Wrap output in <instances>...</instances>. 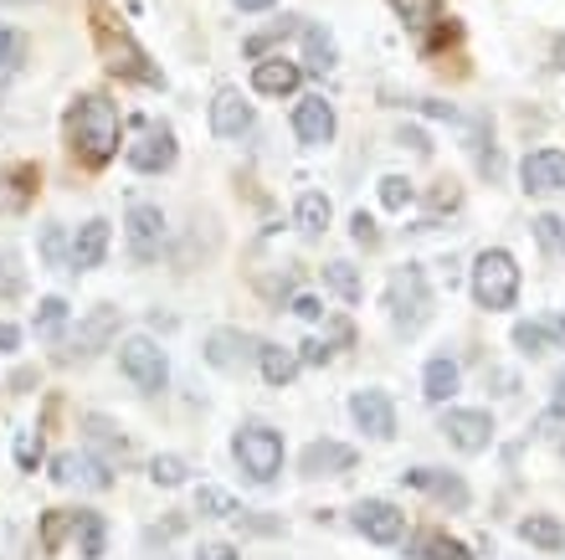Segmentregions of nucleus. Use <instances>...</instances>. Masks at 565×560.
<instances>
[{"instance_id":"nucleus-11","label":"nucleus","mask_w":565,"mask_h":560,"mask_svg":"<svg viewBox=\"0 0 565 560\" xmlns=\"http://www.w3.org/2000/svg\"><path fill=\"white\" fill-rule=\"evenodd\" d=\"M160 242H164V211L149 207V201H135L129 207V252H135V263H154Z\"/></svg>"},{"instance_id":"nucleus-26","label":"nucleus","mask_w":565,"mask_h":560,"mask_svg":"<svg viewBox=\"0 0 565 560\" xmlns=\"http://www.w3.org/2000/svg\"><path fill=\"white\" fill-rule=\"evenodd\" d=\"M329 216H334V207H329L324 191H303V196H298L294 222H298V232H303V236H319L329 226Z\"/></svg>"},{"instance_id":"nucleus-4","label":"nucleus","mask_w":565,"mask_h":560,"mask_svg":"<svg viewBox=\"0 0 565 560\" xmlns=\"http://www.w3.org/2000/svg\"><path fill=\"white\" fill-rule=\"evenodd\" d=\"M473 298H478V309H489V314L514 309V298H520V263H514L504 247L478 252V263H473Z\"/></svg>"},{"instance_id":"nucleus-37","label":"nucleus","mask_w":565,"mask_h":560,"mask_svg":"<svg viewBox=\"0 0 565 560\" xmlns=\"http://www.w3.org/2000/svg\"><path fill=\"white\" fill-rule=\"evenodd\" d=\"M412 201H417V186H412L406 176H386V180H381V207H386V211H406Z\"/></svg>"},{"instance_id":"nucleus-22","label":"nucleus","mask_w":565,"mask_h":560,"mask_svg":"<svg viewBox=\"0 0 565 560\" xmlns=\"http://www.w3.org/2000/svg\"><path fill=\"white\" fill-rule=\"evenodd\" d=\"M458 381H462V376H458V360H447V355H431L427 370H422V397L443 406V401L458 397Z\"/></svg>"},{"instance_id":"nucleus-24","label":"nucleus","mask_w":565,"mask_h":560,"mask_svg":"<svg viewBox=\"0 0 565 560\" xmlns=\"http://www.w3.org/2000/svg\"><path fill=\"white\" fill-rule=\"evenodd\" d=\"M104 252H108V222H88L73 242V267L77 273H88V267L104 263Z\"/></svg>"},{"instance_id":"nucleus-47","label":"nucleus","mask_w":565,"mask_h":560,"mask_svg":"<svg viewBox=\"0 0 565 560\" xmlns=\"http://www.w3.org/2000/svg\"><path fill=\"white\" fill-rule=\"evenodd\" d=\"M294 314H298V319H309V325H313V319H324V304H319V298H313V294H298V298H294Z\"/></svg>"},{"instance_id":"nucleus-3","label":"nucleus","mask_w":565,"mask_h":560,"mask_svg":"<svg viewBox=\"0 0 565 560\" xmlns=\"http://www.w3.org/2000/svg\"><path fill=\"white\" fill-rule=\"evenodd\" d=\"M386 309H391V325L402 329V335H417L422 325L431 319V283L417 263H406L391 273L386 283Z\"/></svg>"},{"instance_id":"nucleus-13","label":"nucleus","mask_w":565,"mask_h":560,"mask_svg":"<svg viewBox=\"0 0 565 560\" xmlns=\"http://www.w3.org/2000/svg\"><path fill=\"white\" fill-rule=\"evenodd\" d=\"M129 165H135L139 176H160L175 165V134L164 129V124H149L139 134V145H129Z\"/></svg>"},{"instance_id":"nucleus-48","label":"nucleus","mask_w":565,"mask_h":560,"mask_svg":"<svg viewBox=\"0 0 565 560\" xmlns=\"http://www.w3.org/2000/svg\"><path fill=\"white\" fill-rule=\"evenodd\" d=\"M195 560H242V556L232 546H201L195 550Z\"/></svg>"},{"instance_id":"nucleus-7","label":"nucleus","mask_w":565,"mask_h":560,"mask_svg":"<svg viewBox=\"0 0 565 560\" xmlns=\"http://www.w3.org/2000/svg\"><path fill=\"white\" fill-rule=\"evenodd\" d=\"M443 432L458 453H489L493 416L489 412H468V406H452V412H443Z\"/></svg>"},{"instance_id":"nucleus-32","label":"nucleus","mask_w":565,"mask_h":560,"mask_svg":"<svg viewBox=\"0 0 565 560\" xmlns=\"http://www.w3.org/2000/svg\"><path fill=\"white\" fill-rule=\"evenodd\" d=\"M324 283L329 288H334V294L344 298V304H355L360 298V273L350 263H344V257H334V263H324Z\"/></svg>"},{"instance_id":"nucleus-5","label":"nucleus","mask_w":565,"mask_h":560,"mask_svg":"<svg viewBox=\"0 0 565 560\" xmlns=\"http://www.w3.org/2000/svg\"><path fill=\"white\" fill-rule=\"evenodd\" d=\"M232 457L237 468L253 478V484H273L282 468V432H273L268 422H247V427L232 437Z\"/></svg>"},{"instance_id":"nucleus-27","label":"nucleus","mask_w":565,"mask_h":560,"mask_svg":"<svg viewBox=\"0 0 565 560\" xmlns=\"http://www.w3.org/2000/svg\"><path fill=\"white\" fill-rule=\"evenodd\" d=\"M108 546V525L98 509H77V556L83 560H104Z\"/></svg>"},{"instance_id":"nucleus-38","label":"nucleus","mask_w":565,"mask_h":560,"mask_svg":"<svg viewBox=\"0 0 565 560\" xmlns=\"http://www.w3.org/2000/svg\"><path fill=\"white\" fill-rule=\"evenodd\" d=\"M42 263H46V267L73 263V252H67V232H62L57 222H46V226H42Z\"/></svg>"},{"instance_id":"nucleus-14","label":"nucleus","mask_w":565,"mask_h":560,"mask_svg":"<svg viewBox=\"0 0 565 560\" xmlns=\"http://www.w3.org/2000/svg\"><path fill=\"white\" fill-rule=\"evenodd\" d=\"M520 180H524V191H535V196L565 191V149H535V155H524Z\"/></svg>"},{"instance_id":"nucleus-10","label":"nucleus","mask_w":565,"mask_h":560,"mask_svg":"<svg viewBox=\"0 0 565 560\" xmlns=\"http://www.w3.org/2000/svg\"><path fill=\"white\" fill-rule=\"evenodd\" d=\"M294 134H298V145H309V149H324L329 139H334V104H329L324 93H309V98H298V108H294Z\"/></svg>"},{"instance_id":"nucleus-44","label":"nucleus","mask_w":565,"mask_h":560,"mask_svg":"<svg viewBox=\"0 0 565 560\" xmlns=\"http://www.w3.org/2000/svg\"><path fill=\"white\" fill-rule=\"evenodd\" d=\"M350 236H355L360 247H381V226H375V216H365V211H355V222H350Z\"/></svg>"},{"instance_id":"nucleus-17","label":"nucleus","mask_w":565,"mask_h":560,"mask_svg":"<svg viewBox=\"0 0 565 560\" xmlns=\"http://www.w3.org/2000/svg\"><path fill=\"white\" fill-rule=\"evenodd\" d=\"M247 129H253V104H247L237 88H222L211 98V134L237 139V134H247Z\"/></svg>"},{"instance_id":"nucleus-20","label":"nucleus","mask_w":565,"mask_h":560,"mask_svg":"<svg viewBox=\"0 0 565 560\" xmlns=\"http://www.w3.org/2000/svg\"><path fill=\"white\" fill-rule=\"evenodd\" d=\"M298 83H303V67L288 57H263L253 67V88L268 93V98H282V93H294Z\"/></svg>"},{"instance_id":"nucleus-8","label":"nucleus","mask_w":565,"mask_h":560,"mask_svg":"<svg viewBox=\"0 0 565 560\" xmlns=\"http://www.w3.org/2000/svg\"><path fill=\"white\" fill-rule=\"evenodd\" d=\"M350 416H355L360 432L375 437V443H391V437H396V406H391V397L386 391H375V385L350 397Z\"/></svg>"},{"instance_id":"nucleus-34","label":"nucleus","mask_w":565,"mask_h":560,"mask_svg":"<svg viewBox=\"0 0 565 560\" xmlns=\"http://www.w3.org/2000/svg\"><path fill=\"white\" fill-rule=\"evenodd\" d=\"M67 530H77V515H73V509H52V515L42 519V550H46V556H52V550H62Z\"/></svg>"},{"instance_id":"nucleus-15","label":"nucleus","mask_w":565,"mask_h":560,"mask_svg":"<svg viewBox=\"0 0 565 560\" xmlns=\"http://www.w3.org/2000/svg\"><path fill=\"white\" fill-rule=\"evenodd\" d=\"M52 478H57V484H88V488L114 484L108 457H93V453H57L52 457Z\"/></svg>"},{"instance_id":"nucleus-29","label":"nucleus","mask_w":565,"mask_h":560,"mask_svg":"<svg viewBox=\"0 0 565 560\" xmlns=\"http://www.w3.org/2000/svg\"><path fill=\"white\" fill-rule=\"evenodd\" d=\"M520 540H530L540 550H561L565 530H561V519H551V515H530V519H520Z\"/></svg>"},{"instance_id":"nucleus-30","label":"nucleus","mask_w":565,"mask_h":560,"mask_svg":"<svg viewBox=\"0 0 565 560\" xmlns=\"http://www.w3.org/2000/svg\"><path fill=\"white\" fill-rule=\"evenodd\" d=\"M303 57H309L313 73H329L334 67V36L324 27H303Z\"/></svg>"},{"instance_id":"nucleus-35","label":"nucleus","mask_w":565,"mask_h":560,"mask_svg":"<svg viewBox=\"0 0 565 560\" xmlns=\"http://www.w3.org/2000/svg\"><path fill=\"white\" fill-rule=\"evenodd\" d=\"M26 62V36L15 27H0V77H11Z\"/></svg>"},{"instance_id":"nucleus-6","label":"nucleus","mask_w":565,"mask_h":560,"mask_svg":"<svg viewBox=\"0 0 565 560\" xmlns=\"http://www.w3.org/2000/svg\"><path fill=\"white\" fill-rule=\"evenodd\" d=\"M119 370L139 385V391H145V397L164 391V381H170V360H164V350L154 345V339H145V335H139V339H124Z\"/></svg>"},{"instance_id":"nucleus-1","label":"nucleus","mask_w":565,"mask_h":560,"mask_svg":"<svg viewBox=\"0 0 565 560\" xmlns=\"http://www.w3.org/2000/svg\"><path fill=\"white\" fill-rule=\"evenodd\" d=\"M67 139H73L83 165H108L119 155V108L108 104L104 93L77 98L73 114H67Z\"/></svg>"},{"instance_id":"nucleus-16","label":"nucleus","mask_w":565,"mask_h":560,"mask_svg":"<svg viewBox=\"0 0 565 560\" xmlns=\"http://www.w3.org/2000/svg\"><path fill=\"white\" fill-rule=\"evenodd\" d=\"M514 345H520V355H530V360H540V355H551V350H565V319L561 314H551V319H520V325H514Z\"/></svg>"},{"instance_id":"nucleus-31","label":"nucleus","mask_w":565,"mask_h":560,"mask_svg":"<svg viewBox=\"0 0 565 560\" xmlns=\"http://www.w3.org/2000/svg\"><path fill=\"white\" fill-rule=\"evenodd\" d=\"M195 515H201V519H237L242 509H237V499H232L226 488L206 484L201 494H195Z\"/></svg>"},{"instance_id":"nucleus-40","label":"nucleus","mask_w":565,"mask_h":560,"mask_svg":"<svg viewBox=\"0 0 565 560\" xmlns=\"http://www.w3.org/2000/svg\"><path fill=\"white\" fill-rule=\"evenodd\" d=\"M88 432H93V443H98V447H104V453H108V463H114V457H119V463H124V457H129V443H124L119 432L108 427L104 416H88Z\"/></svg>"},{"instance_id":"nucleus-49","label":"nucleus","mask_w":565,"mask_h":560,"mask_svg":"<svg viewBox=\"0 0 565 560\" xmlns=\"http://www.w3.org/2000/svg\"><path fill=\"white\" fill-rule=\"evenodd\" d=\"M15 345H21V329H15V325H6V319H0V355H6V350H15Z\"/></svg>"},{"instance_id":"nucleus-42","label":"nucleus","mask_w":565,"mask_h":560,"mask_svg":"<svg viewBox=\"0 0 565 560\" xmlns=\"http://www.w3.org/2000/svg\"><path fill=\"white\" fill-rule=\"evenodd\" d=\"M15 463L26 473H36V463H42V432H15Z\"/></svg>"},{"instance_id":"nucleus-36","label":"nucleus","mask_w":565,"mask_h":560,"mask_svg":"<svg viewBox=\"0 0 565 560\" xmlns=\"http://www.w3.org/2000/svg\"><path fill=\"white\" fill-rule=\"evenodd\" d=\"M294 31H298V15H282L278 27L257 31V36H247L242 46H247V57H268V46H273V42H282V36H294Z\"/></svg>"},{"instance_id":"nucleus-23","label":"nucleus","mask_w":565,"mask_h":560,"mask_svg":"<svg viewBox=\"0 0 565 560\" xmlns=\"http://www.w3.org/2000/svg\"><path fill=\"white\" fill-rule=\"evenodd\" d=\"M257 366H263V381L268 385H294L303 360L294 350H282V345H257Z\"/></svg>"},{"instance_id":"nucleus-43","label":"nucleus","mask_w":565,"mask_h":560,"mask_svg":"<svg viewBox=\"0 0 565 560\" xmlns=\"http://www.w3.org/2000/svg\"><path fill=\"white\" fill-rule=\"evenodd\" d=\"M555 422H565V366L555 370V381H551V412L540 416V432L555 427Z\"/></svg>"},{"instance_id":"nucleus-25","label":"nucleus","mask_w":565,"mask_h":560,"mask_svg":"<svg viewBox=\"0 0 565 560\" xmlns=\"http://www.w3.org/2000/svg\"><path fill=\"white\" fill-rule=\"evenodd\" d=\"M391 6H396L412 36H427V31L443 27V0H391Z\"/></svg>"},{"instance_id":"nucleus-46","label":"nucleus","mask_w":565,"mask_h":560,"mask_svg":"<svg viewBox=\"0 0 565 560\" xmlns=\"http://www.w3.org/2000/svg\"><path fill=\"white\" fill-rule=\"evenodd\" d=\"M21 294V273L11 267V257H0V298H15Z\"/></svg>"},{"instance_id":"nucleus-50","label":"nucleus","mask_w":565,"mask_h":560,"mask_svg":"<svg viewBox=\"0 0 565 560\" xmlns=\"http://www.w3.org/2000/svg\"><path fill=\"white\" fill-rule=\"evenodd\" d=\"M237 11H273V0H237Z\"/></svg>"},{"instance_id":"nucleus-2","label":"nucleus","mask_w":565,"mask_h":560,"mask_svg":"<svg viewBox=\"0 0 565 560\" xmlns=\"http://www.w3.org/2000/svg\"><path fill=\"white\" fill-rule=\"evenodd\" d=\"M93 36H98V52H104L108 73L135 77V83H160V67H149V57L135 46V36L114 21L108 6H93Z\"/></svg>"},{"instance_id":"nucleus-18","label":"nucleus","mask_w":565,"mask_h":560,"mask_svg":"<svg viewBox=\"0 0 565 560\" xmlns=\"http://www.w3.org/2000/svg\"><path fill=\"white\" fill-rule=\"evenodd\" d=\"M114 335H119V309L98 304V309H93L88 319L77 325L73 350H77V355H98V350H108V339H114ZM73 350H67V355H73ZM67 355H62V360H67Z\"/></svg>"},{"instance_id":"nucleus-12","label":"nucleus","mask_w":565,"mask_h":560,"mask_svg":"<svg viewBox=\"0 0 565 560\" xmlns=\"http://www.w3.org/2000/svg\"><path fill=\"white\" fill-rule=\"evenodd\" d=\"M402 478L412 488H422V494H431L437 504H447L452 515H462V509H468V499H473V494H468V484H462L458 473H447V468H406Z\"/></svg>"},{"instance_id":"nucleus-28","label":"nucleus","mask_w":565,"mask_h":560,"mask_svg":"<svg viewBox=\"0 0 565 560\" xmlns=\"http://www.w3.org/2000/svg\"><path fill=\"white\" fill-rule=\"evenodd\" d=\"M412 556L417 560H473V550L462 546V540H452V535H443V530H422L417 546H412Z\"/></svg>"},{"instance_id":"nucleus-41","label":"nucleus","mask_w":565,"mask_h":560,"mask_svg":"<svg viewBox=\"0 0 565 560\" xmlns=\"http://www.w3.org/2000/svg\"><path fill=\"white\" fill-rule=\"evenodd\" d=\"M149 478H154L160 488H180L185 484V463H180L175 453H160L154 463H149Z\"/></svg>"},{"instance_id":"nucleus-19","label":"nucleus","mask_w":565,"mask_h":560,"mask_svg":"<svg viewBox=\"0 0 565 560\" xmlns=\"http://www.w3.org/2000/svg\"><path fill=\"white\" fill-rule=\"evenodd\" d=\"M253 350H257V339L242 335V329H211L206 335V366H216V370H237Z\"/></svg>"},{"instance_id":"nucleus-9","label":"nucleus","mask_w":565,"mask_h":560,"mask_svg":"<svg viewBox=\"0 0 565 560\" xmlns=\"http://www.w3.org/2000/svg\"><path fill=\"white\" fill-rule=\"evenodd\" d=\"M355 530L365 535V540H375V546H396L406 535V515L386 499H360L355 504Z\"/></svg>"},{"instance_id":"nucleus-21","label":"nucleus","mask_w":565,"mask_h":560,"mask_svg":"<svg viewBox=\"0 0 565 560\" xmlns=\"http://www.w3.org/2000/svg\"><path fill=\"white\" fill-rule=\"evenodd\" d=\"M355 468V447L344 443H313L303 453V478H334V473H350Z\"/></svg>"},{"instance_id":"nucleus-45","label":"nucleus","mask_w":565,"mask_h":560,"mask_svg":"<svg viewBox=\"0 0 565 560\" xmlns=\"http://www.w3.org/2000/svg\"><path fill=\"white\" fill-rule=\"evenodd\" d=\"M329 355L334 350H329L324 339H303V345H298V360H303V366H324Z\"/></svg>"},{"instance_id":"nucleus-33","label":"nucleus","mask_w":565,"mask_h":560,"mask_svg":"<svg viewBox=\"0 0 565 560\" xmlns=\"http://www.w3.org/2000/svg\"><path fill=\"white\" fill-rule=\"evenodd\" d=\"M535 242L545 252H551V257H565V216H555V211H545V216H535Z\"/></svg>"},{"instance_id":"nucleus-39","label":"nucleus","mask_w":565,"mask_h":560,"mask_svg":"<svg viewBox=\"0 0 565 560\" xmlns=\"http://www.w3.org/2000/svg\"><path fill=\"white\" fill-rule=\"evenodd\" d=\"M62 325H67V304H62V298H42V309H36V335L57 339Z\"/></svg>"},{"instance_id":"nucleus-51","label":"nucleus","mask_w":565,"mask_h":560,"mask_svg":"<svg viewBox=\"0 0 565 560\" xmlns=\"http://www.w3.org/2000/svg\"><path fill=\"white\" fill-rule=\"evenodd\" d=\"M555 57H561V67H565V36H561V42H555Z\"/></svg>"}]
</instances>
